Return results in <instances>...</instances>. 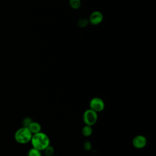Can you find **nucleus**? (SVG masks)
<instances>
[{"instance_id": "7", "label": "nucleus", "mask_w": 156, "mask_h": 156, "mask_svg": "<svg viewBox=\"0 0 156 156\" xmlns=\"http://www.w3.org/2000/svg\"><path fill=\"white\" fill-rule=\"evenodd\" d=\"M27 128L29 129V130H30V132L32 133V135L35 133H37L40 132H41V124L38 122L32 121L27 127Z\"/></svg>"}, {"instance_id": "11", "label": "nucleus", "mask_w": 156, "mask_h": 156, "mask_svg": "<svg viewBox=\"0 0 156 156\" xmlns=\"http://www.w3.org/2000/svg\"><path fill=\"white\" fill-rule=\"evenodd\" d=\"M43 151L44 152V155L46 156H52L54 153V148L50 144L47 147H46Z\"/></svg>"}, {"instance_id": "8", "label": "nucleus", "mask_w": 156, "mask_h": 156, "mask_svg": "<svg viewBox=\"0 0 156 156\" xmlns=\"http://www.w3.org/2000/svg\"><path fill=\"white\" fill-rule=\"evenodd\" d=\"M93 128L92 126H87V125H85L82 129V134L85 136V137H88L90 136H91L93 133Z\"/></svg>"}, {"instance_id": "1", "label": "nucleus", "mask_w": 156, "mask_h": 156, "mask_svg": "<svg viewBox=\"0 0 156 156\" xmlns=\"http://www.w3.org/2000/svg\"><path fill=\"white\" fill-rule=\"evenodd\" d=\"M30 142L32 147L43 151L46 147L50 145V138L45 133L40 132L32 135Z\"/></svg>"}, {"instance_id": "2", "label": "nucleus", "mask_w": 156, "mask_h": 156, "mask_svg": "<svg viewBox=\"0 0 156 156\" xmlns=\"http://www.w3.org/2000/svg\"><path fill=\"white\" fill-rule=\"evenodd\" d=\"M32 134L27 127H21L15 133L14 138L15 141L21 144H24L30 141Z\"/></svg>"}, {"instance_id": "6", "label": "nucleus", "mask_w": 156, "mask_h": 156, "mask_svg": "<svg viewBox=\"0 0 156 156\" xmlns=\"http://www.w3.org/2000/svg\"><path fill=\"white\" fill-rule=\"evenodd\" d=\"M103 18V14L100 11H94L90 15L88 22L93 25H98L102 21Z\"/></svg>"}, {"instance_id": "9", "label": "nucleus", "mask_w": 156, "mask_h": 156, "mask_svg": "<svg viewBox=\"0 0 156 156\" xmlns=\"http://www.w3.org/2000/svg\"><path fill=\"white\" fill-rule=\"evenodd\" d=\"M27 156H42L41 151L32 147L28 151Z\"/></svg>"}, {"instance_id": "15", "label": "nucleus", "mask_w": 156, "mask_h": 156, "mask_svg": "<svg viewBox=\"0 0 156 156\" xmlns=\"http://www.w3.org/2000/svg\"><path fill=\"white\" fill-rule=\"evenodd\" d=\"M52 156H56V155H52Z\"/></svg>"}, {"instance_id": "5", "label": "nucleus", "mask_w": 156, "mask_h": 156, "mask_svg": "<svg viewBox=\"0 0 156 156\" xmlns=\"http://www.w3.org/2000/svg\"><path fill=\"white\" fill-rule=\"evenodd\" d=\"M147 143V140L146 137L143 135H136L132 140L133 146L138 149H141L145 147Z\"/></svg>"}, {"instance_id": "4", "label": "nucleus", "mask_w": 156, "mask_h": 156, "mask_svg": "<svg viewBox=\"0 0 156 156\" xmlns=\"http://www.w3.org/2000/svg\"><path fill=\"white\" fill-rule=\"evenodd\" d=\"M90 108L96 113L102 112L105 108L104 101L99 97L93 98L89 103Z\"/></svg>"}, {"instance_id": "13", "label": "nucleus", "mask_w": 156, "mask_h": 156, "mask_svg": "<svg viewBox=\"0 0 156 156\" xmlns=\"http://www.w3.org/2000/svg\"><path fill=\"white\" fill-rule=\"evenodd\" d=\"M88 24V20L85 19V18H82L80 19L79 22H78V24L80 27H86V26Z\"/></svg>"}, {"instance_id": "10", "label": "nucleus", "mask_w": 156, "mask_h": 156, "mask_svg": "<svg viewBox=\"0 0 156 156\" xmlns=\"http://www.w3.org/2000/svg\"><path fill=\"white\" fill-rule=\"evenodd\" d=\"M70 7L73 9H78L81 5L80 0H69Z\"/></svg>"}, {"instance_id": "3", "label": "nucleus", "mask_w": 156, "mask_h": 156, "mask_svg": "<svg viewBox=\"0 0 156 156\" xmlns=\"http://www.w3.org/2000/svg\"><path fill=\"white\" fill-rule=\"evenodd\" d=\"M98 119V113L91 110L90 108L86 110L83 113L82 119L85 125L93 126L97 122Z\"/></svg>"}, {"instance_id": "12", "label": "nucleus", "mask_w": 156, "mask_h": 156, "mask_svg": "<svg viewBox=\"0 0 156 156\" xmlns=\"http://www.w3.org/2000/svg\"><path fill=\"white\" fill-rule=\"evenodd\" d=\"M33 121L32 120V119L29 117H26L25 118L23 119V127H27L29 124L32 122Z\"/></svg>"}, {"instance_id": "14", "label": "nucleus", "mask_w": 156, "mask_h": 156, "mask_svg": "<svg viewBox=\"0 0 156 156\" xmlns=\"http://www.w3.org/2000/svg\"><path fill=\"white\" fill-rule=\"evenodd\" d=\"M83 148L85 151H89L92 148V145H91V143L88 141H87L86 142H85L83 143Z\"/></svg>"}]
</instances>
